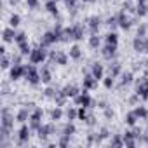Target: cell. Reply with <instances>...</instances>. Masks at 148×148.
<instances>
[{"instance_id": "6da1fadb", "label": "cell", "mask_w": 148, "mask_h": 148, "mask_svg": "<svg viewBox=\"0 0 148 148\" xmlns=\"http://www.w3.org/2000/svg\"><path fill=\"white\" fill-rule=\"evenodd\" d=\"M25 79L30 86H38L42 82V77H40V70L30 63V64H25Z\"/></svg>"}, {"instance_id": "7a4b0ae2", "label": "cell", "mask_w": 148, "mask_h": 148, "mask_svg": "<svg viewBox=\"0 0 148 148\" xmlns=\"http://www.w3.org/2000/svg\"><path fill=\"white\" fill-rule=\"evenodd\" d=\"M73 103L79 105V106H86V108H94V106L98 105V103L89 96L87 89H82V92H80V94H77L75 98H73Z\"/></svg>"}, {"instance_id": "3957f363", "label": "cell", "mask_w": 148, "mask_h": 148, "mask_svg": "<svg viewBox=\"0 0 148 148\" xmlns=\"http://www.w3.org/2000/svg\"><path fill=\"white\" fill-rule=\"evenodd\" d=\"M45 49H47V47H42V45L32 49V52L28 54L30 63H33V64H42V63L47 59V51H45Z\"/></svg>"}, {"instance_id": "277c9868", "label": "cell", "mask_w": 148, "mask_h": 148, "mask_svg": "<svg viewBox=\"0 0 148 148\" xmlns=\"http://www.w3.org/2000/svg\"><path fill=\"white\" fill-rule=\"evenodd\" d=\"M136 94L141 99H148V79L141 77L136 80Z\"/></svg>"}, {"instance_id": "5b68a950", "label": "cell", "mask_w": 148, "mask_h": 148, "mask_svg": "<svg viewBox=\"0 0 148 148\" xmlns=\"http://www.w3.org/2000/svg\"><path fill=\"white\" fill-rule=\"evenodd\" d=\"M32 132H33V131H32V127H30V125L21 124V129L18 131V143H19V145L28 143V139H30V134H32Z\"/></svg>"}, {"instance_id": "8992f818", "label": "cell", "mask_w": 148, "mask_h": 148, "mask_svg": "<svg viewBox=\"0 0 148 148\" xmlns=\"http://www.w3.org/2000/svg\"><path fill=\"white\" fill-rule=\"evenodd\" d=\"M101 56H103L105 59H108V61H113V59L117 58V45L106 44V45L101 49Z\"/></svg>"}, {"instance_id": "52a82bcc", "label": "cell", "mask_w": 148, "mask_h": 148, "mask_svg": "<svg viewBox=\"0 0 148 148\" xmlns=\"http://www.w3.org/2000/svg\"><path fill=\"white\" fill-rule=\"evenodd\" d=\"M51 134H54V125H52V124H45V125H42V127L37 131V136H38L40 141H47Z\"/></svg>"}, {"instance_id": "ba28073f", "label": "cell", "mask_w": 148, "mask_h": 148, "mask_svg": "<svg viewBox=\"0 0 148 148\" xmlns=\"http://www.w3.org/2000/svg\"><path fill=\"white\" fill-rule=\"evenodd\" d=\"M98 82H99V80L92 77V73H84V79H82V86H84V89L92 91V89L98 87Z\"/></svg>"}, {"instance_id": "9c48e42d", "label": "cell", "mask_w": 148, "mask_h": 148, "mask_svg": "<svg viewBox=\"0 0 148 148\" xmlns=\"http://www.w3.org/2000/svg\"><path fill=\"white\" fill-rule=\"evenodd\" d=\"M56 42H58V37H56V33L51 30V32H45V33L42 35L38 45H42V47H49V45H52V44H56Z\"/></svg>"}, {"instance_id": "30bf717a", "label": "cell", "mask_w": 148, "mask_h": 148, "mask_svg": "<svg viewBox=\"0 0 148 148\" xmlns=\"http://www.w3.org/2000/svg\"><path fill=\"white\" fill-rule=\"evenodd\" d=\"M68 54H64L63 51H58V52H51V63H56V64H61L64 66L68 63Z\"/></svg>"}, {"instance_id": "8fae6325", "label": "cell", "mask_w": 148, "mask_h": 148, "mask_svg": "<svg viewBox=\"0 0 148 148\" xmlns=\"http://www.w3.org/2000/svg\"><path fill=\"white\" fill-rule=\"evenodd\" d=\"M25 77V64H12L11 66V80H19Z\"/></svg>"}, {"instance_id": "7c38bea8", "label": "cell", "mask_w": 148, "mask_h": 148, "mask_svg": "<svg viewBox=\"0 0 148 148\" xmlns=\"http://www.w3.org/2000/svg\"><path fill=\"white\" fill-rule=\"evenodd\" d=\"M117 18H119V28H122V30H129V28L132 26V19H129V18H127L125 11L119 12V14H117Z\"/></svg>"}, {"instance_id": "4fadbf2b", "label": "cell", "mask_w": 148, "mask_h": 148, "mask_svg": "<svg viewBox=\"0 0 148 148\" xmlns=\"http://www.w3.org/2000/svg\"><path fill=\"white\" fill-rule=\"evenodd\" d=\"M91 73H92V77L98 79V80H103L105 79V66L101 63H94L91 66Z\"/></svg>"}, {"instance_id": "5bb4252c", "label": "cell", "mask_w": 148, "mask_h": 148, "mask_svg": "<svg viewBox=\"0 0 148 148\" xmlns=\"http://www.w3.org/2000/svg\"><path fill=\"white\" fill-rule=\"evenodd\" d=\"M16 35H18V32L14 30V26H9V28H5L4 32H2V38H4V42H14L16 40Z\"/></svg>"}, {"instance_id": "9a60e30c", "label": "cell", "mask_w": 148, "mask_h": 148, "mask_svg": "<svg viewBox=\"0 0 148 148\" xmlns=\"http://www.w3.org/2000/svg\"><path fill=\"white\" fill-rule=\"evenodd\" d=\"M87 26H89L91 33H98V30H99V26H101V19H99L98 16H91V18L87 19Z\"/></svg>"}, {"instance_id": "2e32d148", "label": "cell", "mask_w": 148, "mask_h": 148, "mask_svg": "<svg viewBox=\"0 0 148 148\" xmlns=\"http://www.w3.org/2000/svg\"><path fill=\"white\" fill-rule=\"evenodd\" d=\"M30 115H32V110L30 108H21L18 113H16V120L19 124H26V120H30Z\"/></svg>"}, {"instance_id": "e0dca14e", "label": "cell", "mask_w": 148, "mask_h": 148, "mask_svg": "<svg viewBox=\"0 0 148 148\" xmlns=\"http://www.w3.org/2000/svg\"><path fill=\"white\" fill-rule=\"evenodd\" d=\"M40 77H42V82H44V84H51L52 75H51V66H49V64H44V66L40 68Z\"/></svg>"}, {"instance_id": "ac0fdd59", "label": "cell", "mask_w": 148, "mask_h": 148, "mask_svg": "<svg viewBox=\"0 0 148 148\" xmlns=\"http://www.w3.org/2000/svg\"><path fill=\"white\" fill-rule=\"evenodd\" d=\"M136 145H138V139H136L134 132H132V131H127V132L124 134V146L132 148V146H136Z\"/></svg>"}, {"instance_id": "d6986e66", "label": "cell", "mask_w": 148, "mask_h": 148, "mask_svg": "<svg viewBox=\"0 0 148 148\" xmlns=\"http://www.w3.org/2000/svg\"><path fill=\"white\" fill-rule=\"evenodd\" d=\"M63 92L66 94V98H75V96L80 94L82 91H80L77 86H73V84H71V86H64V87H63Z\"/></svg>"}, {"instance_id": "ffe728a7", "label": "cell", "mask_w": 148, "mask_h": 148, "mask_svg": "<svg viewBox=\"0 0 148 148\" xmlns=\"http://www.w3.org/2000/svg\"><path fill=\"white\" fill-rule=\"evenodd\" d=\"M45 9L52 16H56V18L59 16V9H58V2H56V0H47V2H45Z\"/></svg>"}, {"instance_id": "44dd1931", "label": "cell", "mask_w": 148, "mask_h": 148, "mask_svg": "<svg viewBox=\"0 0 148 148\" xmlns=\"http://www.w3.org/2000/svg\"><path fill=\"white\" fill-rule=\"evenodd\" d=\"M110 75L112 77H119V75H122V66H120V63L119 61H112V64H110Z\"/></svg>"}, {"instance_id": "7402d4cb", "label": "cell", "mask_w": 148, "mask_h": 148, "mask_svg": "<svg viewBox=\"0 0 148 148\" xmlns=\"http://www.w3.org/2000/svg\"><path fill=\"white\" fill-rule=\"evenodd\" d=\"M132 47L136 52H145V37H136L132 40Z\"/></svg>"}, {"instance_id": "603a6c76", "label": "cell", "mask_w": 148, "mask_h": 148, "mask_svg": "<svg viewBox=\"0 0 148 148\" xmlns=\"http://www.w3.org/2000/svg\"><path fill=\"white\" fill-rule=\"evenodd\" d=\"M61 134H64V136H71V134H75V125H73V120H70L68 124H64V125H63Z\"/></svg>"}, {"instance_id": "cb8c5ba5", "label": "cell", "mask_w": 148, "mask_h": 148, "mask_svg": "<svg viewBox=\"0 0 148 148\" xmlns=\"http://www.w3.org/2000/svg\"><path fill=\"white\" fill-rule=\"evenodd\" d=\"M101 45V38L98 37V33H91V37H89V47L91 49H98Z\"/></svg>"}, {"instance_id": "d4e9b609", "label": "cell", "mask_w": 148, "mask_h": 148, "mask_svg": "<svg viewBox=\"0 0 148 148\" xmlns=\"http://www.w3.org/2000/svg\"><path fill=\"white\" fill-rule=\"evenodd\" d=\"M54 99H56V106H63V105L66 103V99H68V98H66V94H64V92H63V89H61V91H58V92H56Z\"/></svg>"}, {"instance_id": "484cf974", "label": "cell", "mask_w": 148, "mask_h": 148, "mask_svg": "<svg viewBox=\"0 0 148 148\" xmlns=\"http://www.w3.org/2000/svg\"><path fill=\"white\" fill-rule=\"evenodd\" d=\"M71 59H80V56H82V51H80V47L79 45H71L70 47V54H68Z\"/></svg>"}, {"instance_id": "4316f807", "label": "cell", "mask_w": 148, "mask_h": 148, "mask_svg": "<svg viewBox=\"0 0 148 148\" xmlns=\"http://www.w3.org/2000/svg\"><path fill=\"white\" fill-rule=\"evenodd\" d=\"M18 49H19V52H21L23 56H28V54L32 52V47H30V44H28V40H25V42H21V44H18Z\"/></svg>"}, {"instance_id": "83f0119b", "label": "cell", "mask_w": 148, "mask_h": 148, "mask_svg": "<svg viewBox=\"0 0 148 148\" xmlns=\"http://www.w3.org/2000/svg\"><path fill=\"white\" fill-rule=\"evenodd\" d=\"M138 120H139V119L136 117V113H134V112H129V113H125V124H127V125L134 127Z\"/></svg>"}, {"instance_id": "f1b7e54d", "label": "cell", "mask_w": 148, "mask_h": 148, "mask_svg": "<svg viewBox=\"0 0 148 148\" xmlns=\"http://www.w3.org/2000/svg\"><path fill=\"white\" fill-rule=\"evenodd\" d=\"M105 42L106 44H113V45H119V35L115 32H110L106 37H105Z\"/></svg>"}, {"instance_id": "f546056e", "label": "cell", "mask_w": 148, "mask_h": 148, "mask_svg": "<svg viewBox=\"0 0 148 148\" xmlns=\"http://www.w3.org/2000/svg\"><path fill=\"white\" fill-rule=\"evenodd\" d=\"M110 145H112V146H124V136L113 134L112 139H110Z\"/></svg>"}, {"instance_id": "4dcf8cb0", "label": "cell", "mask_w": 148, "mask_h": 148, "mask_svg": "<svg viewBox=\"0 0 148 148\" xmlns=\"http://www.w3.org/2000/svg\"><path fill=\"white\" fill-rule=\"evenodd\" d=\"M49 115H51V120H54V122H56V120H59V119L63 117V110H61V106H56L54 110H51V113H49Z\"/></svg>"}, {"instance_id": "1f68e13d", "label": "cell", "mask_w": 148, "mask_h": 148, "mask_svg": "<svg viewBox=\"0 0 148 148\" xmlns=\"http://www.w3.org/2000/svg\"><path fill=\"white\" fill-rule=\"evenodd\" d=\"M132 112L136 113L138 119H148V110H146L145 106H138V108H134Z\"/></svg>"}, {"instance_id": "d6a6232c", "label": "cell", "mask_w": 148, "mask_h": 148, "mask_svg": "<svg viewBox=\"0 0 148 148\" xmlns=\"http://www.w3.org/2000/svg\"><path fill=\"white\" fill-rule=\"evenodd\" d=\"M136 14H138L139 18L146 16V14H148V5H146V4H138V7H136Z\"/></svg>"}, {"instance_id": "836d02e7", "label": "cell", "mask_w": 148, "mask_h": 148, "mask_svg": "<svg viewBox=\"0 0 148 148\" xmlns=\"http://www.w3.org/2000/svg\"><path fill=\"white\" fill-rule=\"evenodd\" d=\"M129 84H132V73L131 71L122 73V82H120V86H129Z\"/></svg>"}, {"instance_id": "e575fe53", "label": "cell", "mask_w": 148, "mask_h": 148, "mask_svg": "<svg viewBox=\"0 0 148 148\" xmlns=\"http://www.w3.org/2000/svg\"><path fill=\"white\" fill-rule=\"evenodd\" d=\"M106 25L112 28V32H115V28H119V18H117V16L108 18V19H106Z\"/></svg>"}, {"instance_id": "d590c367", "label": "cell", "mask_w": 148, "mask_h": 148, "mask_svg": "<svg viewBox=\"0 0 148 148\" xmlns=\"http://www.w3.org/2000/svg\"><path fill=\"white\" fill-rule=\"evenodd\" d=\"M42 117H44L42 108H35V110L32 112V115H30V119H32V120H42Z\"/></svg>"}, {"instance_id": "8d00e7d4", "label": "cell", "mask_w": 148, "mask_h": 148, "mask_svg": "<svg viewBox=\"0 0 148 148\" xmlns=\"http://www.w3.org/2000/svg\"><path fill=\"white\" fill-rule=\"evenodd\" d=\"M77 115H79V110H77V108H68V110H66V119H68V120H75Z\"/></svg>"}, {"instance_id": "74e56055", "label": "cell", "mask_w": 148, "mask_h": 148, "mask_svg": "<svg viewBox=\"0 0 148 148\" xmlns=\"http://www.w3.org/2000/svg\"><path fill=\"white\" fill-rule=\"evenodd\" d=\"M87 110H89V108H86V106H80V108H79V115H77V119L84 122V120L87 119V115H89V112H87Z\"/></svg>"}, {"instance_id": "f35d334b", "label": "cell", "mask_w": 148, "mask_h": 148, "mask_svg": "<svg viewBox=\"0 0 148 148\" xmlns=\"http://www.w3.org/2000/svg\"><path fill=\"white\" fill-rule=\"evenodd\" d=\"M103 84H105L106 89H112V87L115 86V77H112V75H110V77H105V79H103Z\"/></svg>"}, {"instance_id": "ab89813d", "label": "cell", "mask_w": 148, "mask_h": 148, "mask_svg": "<svg viewBox=\"0 0 148 148\" xmlns=\"http://www.w3.org/2000/svg\"><path fill=\"white\" fill-rule=\"evenodd\" d=\"M19 23H21V18H19L18 14H12V16H11V19H9V25L16 28V26H19Z\"/></svg>"}, {"instance_id": "60d3db41", "label": "cell", "mask_w": 148, "mask_h": 148, "mask_svg": "<svg viewBox=\"0 0 148 148\" xmlns=\"http://www.w3.org/2000/svg\"><path fill=\"white\" fill-rule=\"evenodd\" d=\"M30 127H32V131L37 132V131L42 127V120H32V119H30Z\"/></svg>"}, {"instance_id": "b9f144b4", "label": "cell", "mask_w": 148, "mask_h": 148, "mask_svg": "<svg viewBox=\"0 0 148 148\" xmlns=\"http://www.w3.org/2000/svg\"><path fill=\"white\" fill-rule=\"evenodd\" d=\"M0 64H2L4 70H7V68H11V59H9L5 54H2V61H0Z\"/></svg>"}, {"instance_id": "7bdbcfd3", "label": "cell", "mask_w": 148, "mask_h": 148, "mask_svg": "<svg viewBox=\"0 0 148 148\" xmlns=\"http://www.w3.org/2000/svg\"><path fill=\"white\" fill-rule=\"evenodd\" d=\"M25 40H28V37H26V33L25 32H18V35H16V44H21V42H25Z\"/></svg>"}, {"instance_id": "ee69618b", "label": "cell", "mask_w": 148, "mask_h": 148, "mask_svg": "<svg viewBox=\"0 0 148 148\" xmlns=\"http://www.w3.org/2000/svg\"><path fill=\"white\" fill-rule=\"evenodd\" d=\"M146 32H148V25H139V28H138V37H146Z\"/></svg>"}, {"instance_id": "f6af8a7d", "label": "cell", "mask_w": 148, "mask_h": 148, "mask_svg": "<svg viewBox=\"0 0 148 148\" xmlns=\"http://www.w3.org/2000/svg\"><path fill=\"white\" fill-rule=\"evenodd\" d=\"M68 143H70V136H64V134H61V138H59V143H58V145L64 148V146H68Z\"/></svg>"}, {"instance_id": "bcb514c9", "label": "cell", "mask_w": 148, "mask_h": 148, "mask_svg": "<svg viewBox=\"0 0 148 148\" xmlns=\"http://www.w3.org/2000/svg\"><path fill=\"white\" fill-rule=\"evenodd\" d=\"M56 92H58V91H54L52 87H47V89L44 91V94H45V98H54V96H56Z\"/></svg>"}, {"instance_id": "7dc6e473", "label": "cell", "mask_w": 148, "mask_h": 148, "mask_svg": "<svg viewBox=\"0 0 148 148\" xmlns=\"http://www.w3.org/2000/svg\"><path fill=\"white\" fill-rule=\"evenodd\" d=\"M84 122H86L87 125H94V124H96V117H94L92 113H89V115H87V119H86Z\"/></svg>"}, {"instance_id": "c3c4849f", "label": "cell", "mask_w": 148, "mask_h": 148, "mask_svg": "<svg viewBox=\"0 0 148 148\" xmlns=\"http://www.w3.org/2000/svg\"><path fill=\"white\" fill-rule=\"evenodd\" d=\"M21 56H23L21 52L16 54V56H12V64H23V63H21Z\"/></svg>"}, {"instance_id": "681fc988", "label": "cell", "mask_w": 148, "mask_h": 148, "mask_svg": "<svg viewBox=\"0 0 148 148\" xmlns=\"http://www.w3.org/2000/svg\"><path fill=\"white\" fill-rule=\"evenodd\" d=\"M26 4H28V7L35 9V7H38V0H26Z\"/></svg>"}, {"instance_id": "f907efd6", "label": "cell", "mask_w": 148, "mask_h": 148, "mask_svg": "<svg viewBox=\"0 0 148 148\" xmlns=\"http://www.w3.org/2000/svg\"><path fill=\"white\" fill-rule=\"evenodd\" d=\"M105 117H106V119H112V117H113V110H110V108L106 106V108H105Z\"/></svg>"}, {"instance_id": "816d5d0a", "label": "cell", "mask_w": 148, "mask_h": 148, "mask_svg": "<svg viewBox=\"0 0 148 148\" xmlns=\"http://www.w3.org/2000/svg\"><path fill=\"white\" fill-rule=\"evenodd\" d=\"M124 11H136V9L132 7V4H131V2H125V4H124Z\"/></svg>"}, {"instance_id": "f5cc1de1", "label": "cell", "mask_w": 148, "mask_h": 148, "mask_svg": "<svg viewBox=\"0 0 148 148\" xmlns=\"http://www.w3.org/2000/svg\"><path fill=\"white\" fill-rule=\"evenodd\" d=\"M99 136H101L103 139H105V138H108V136H110V134H108V129H106V127H103V129H101V132H99Z\"/></svg>"}, {"instance_id": "db71d44e", "label": "cell", "mask_w": 148, "mask_h": 148, "mask_svg": "<svg viewBox=\"0 0 148 148\" xmlns=\"http://www.w3.org/2000/svg\"><path fill=\"white\" fill-rule=\"evenodd\" d=\"M138 98H139V96H138V94H134V96H132V98L129 99V103H132V105H134V103L138 101Z\"/></svg>"}, {"instance_id": "11a10c76", "label": "cell", "mask_w": 148, "mask_h": 148, "mask_svg": "<svg viewBox=\"0 0 148 148\" xmlns=\"http://www.w3.org/2000/svg\"><path fill=\"white\" fill-rule=\"evenodd\" d=\"M98 106H99L101 110H105V108H106V103H105V101H99V103H98Z\"/></svg>"}, {"instance_id": "9f6ffc18", "label": "cell", "mask_w": 148, "mask_h": 148, "mask_svg": "<svg viewBox=\"0 0 148 148\" xmlns=\"http://www.w3.org/2000/svg\"><path fill=\"white\" fill-rule=\"evenodd\" d=\"M19 2H21V0H9V4H11V5H18Z\"/></svg>"}, {"instance_id": "6f0895ef", "label": "cell", "mask_w": 148, "mask_h": 148, "mask_svg": "<svg viewBox=\"0 0 148 148\" xmlns=\"http://www.w3.org/2000/svg\"><path fill=\"white\" fill-rule=\"evenodd\" d=\"M145 52L148 54V38L146 37H145Z\"/></svg>"}, {"instance_id": "680465c9", "label": "cell", "mask_w": 148, "mask_h": 148, "mask_svg": "<svg viewBox=\"0 0 148 148\" xmlns=\"http://www.w3.org/2000/svg\"><path fill=\"white\" fill-rule=\"evenodd\" d=\"M141 141H145V143H148V134H143V136H141Z\"/></svg>"}, {"instance_id": "91938a15", "label": "cell", "mask_w": 148, "mask_h": 148, "mask_svg": "<svg viewBox=\"0 0 148 148\" xmlns=\"http://www.w3.org/2000/svg\"><path fill=\"white\" fill-rule=\"evenodd\" d=\"M138 4H146V0H138Z\"/></svg>"}, {"instance_id": "94428289", "label": "cell", "mask_w": 148, "mask_h": 148, "mask_svg": "<svg viewBox=\"0 0 148 148\" xmlns=\"http://www.w3.org/2000/svg\"><path fill=\"white\" fill-rule=\"evenodd\" d=\"M86 2H89V4H92V2H96V0H86Z\"/></svg>"}, {"instance_id": "6125c7cd", "label": "cell", "mask_w": 148, "mask_h": 148, "mask_svg": "<svg viewBox=\"0 0 148 148\" xmlns=\"http://www.w3.org/2000/svg\"><path fill=\"white\" fill-rule=\"evenodd\" d=\"M82 2H86V0H82Z\"/></svg>"}, {"instance_id": "be15d7a7", "label": "cell", "mask_w": 148, "mask_h": 148, "mask_svg": "<svg viewBox=\"0 0 148 148\" xmlns=\"http://www.w3.org/2000/svg\"><path fill=\"white\" fill-rule=\"evenodd\" d=\"M56 2H59V0H56Z\"/></svg>"}, {"instance_id": "e7e4bbea", "label": "cell", "mask_w": 148, "mask_h": 148, "mask_svg": "<svg viewBox=\"0 0 148 148\" xmlns=\"http://www.w3.org/2000/svg\"><path fill=\"white\" fill-rule=\"evenodd\" d=\"M64 2H66V0H64Z\"/></svg>"}]
</instances>
